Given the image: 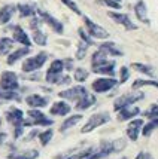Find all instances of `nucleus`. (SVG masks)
I'll return each mask as SVG.
<instances>
[{"mask_svg": "<svg viewBox=\"0 0 158 159\" xmlns=\"http://www.w3.org/2000/svg\"><path fill=\"white\" fill-rule=\"evenodd\" d=\"M97 3L106 5V6L113 7V9H121V5H119V2H115V0H97Z\"/></svg>", "mask_w": 158, "mask_h": 159, "instance_id": "c9c22d12", "label": "nucleus"}, {"mask_svg": "<svg viewBox=\"0 0 158 159\" xmlns=\"http://www.w3.org/2000/svg\"><path fill=\"white\" fill-rule=\"evenodd\" d=\"M41 25V20L39 18H33L31 20V22H30V27L31 28H35V30H37V27Z\"/></svg>", "mask_w": 158, "mask_h": 159, "instance_id": "a19ab883", "label": "nucleus"}, {"mask_svg": "<svg viewBox=\"0 0 158 159\" xmlns=\"http://www.w3.org/2000/svg\"><path fill=\"white\" fill-rule=\"evenodd\" d=\"M98 49H100V51H103L104 54H108V55H113V57L122 55V51H121V49H118L117 45H115V43H112V42L102 43V45L98 46Z\"/></svg>", "mask_w": 158, "mask_h": 159, "instance_id": "6ab92c4d", "label": "nucleus"}, {"mask_svg": "<svg viewBox=\"0 0 158 159\" xmlns=\"http://www.w3.org/2000/svg\"><path fill=\"white\" fill-rule=\"evenodd\" d=\"M109 120H110V116L108 115V113H96V115H93V116L88 119V122H87V124L84 125V128L81 129V132H82V134L91 132L93 129L98 128L100 125L108 124Z\"/></svg>", "mask_w": 158, "mask_h": 159, "instance_id": "f03ea898", "label": "nucleus"}, {"mask_svg": "<svg viewBox=\"0 0 158 159\" xmlns=\"http://www.w3.org/2000/svg\"><path fill=\"white\" fill-rule=\"evenodd\" d=\"M84 21H85V25H87V30H88L89 36H93V37H96V39H108V37H109V33H108L103 27L97 25L96 22H93L89 18L85 16Z\"/></svg>", "mask_w": 158, "mask_h": 159, "instance_id": "423d86ee", "label": "nucleus"}, {"mask_svg": "<svg viewBox=\"0 0 158 159\" xmlns=\"http://www.w3.org/2000/svg\"><path fill=\"white\" fill-rule=\"evenodd\" d=\"M115 2H119V0H115Z\"/></svg>", "mask_w": 158, "mask_h": 159, "instance_id": "49530a36", "label": "nucleus"}, {"mask_svg": "<svg viewBox=\"0 0 158 159\" xmlns=\"http://www.w3.org/2000/svg\"><path fill=\"white\" fill-rule=\"evenodd\" d=\"M0 88L5 91H15L20 88L18 83V76L14 71H3L0 77Z\"/></svg>", "mask_w": 158, "mask_h": 159, "instance_id": "7ed1b4c3", "label": "nucleus"}, {"mask_svg": "<svg viewBox=\"0 0 158 159\" xmlns=\"http://www.w3.org/2000/svg\"><path fill=\"white\" fill-rule=\"evenodd\" d=\"M12 48H14V39H9V37L0 39V55H6Z\"/></svg>", "mask_w": 158, "mask_h": 159, "instance_id": "b1692460", "label": "nucleus"}, {"mask_svg": "<svg viewBox=\"0 0 158 159\" xmlns=\"http://www.w3.org/2000/svg\"><path fill=\"white\" fill-rule=\"evenodd\" d=\"M85 94H88V91L85 89L84 86H75V88H70V89L58 92V95L61 98H66V100H70V101H78V100L82 98Z\"/></svg>", "mask_w": 158, "mask_h": 159, "instance_id": "6e6552de", "label": "nucleus"}, {"mask_svg": "<svg viewBox=\"0 0 158 159\" xmlns=\"http://www.w3.org/2000/svg\"><path fill=\"white\" fill-rule=\"evenodd\" d=\"M134 12H136V16H137L142 22H146V24L149 22V21H148V9H146V5H145L143 0H139L137 3H136Z\"/></svg>", "mask_w": 158, "mask_h": 159, "instance_id": "aec40b11", "label": "nucleus"}, {"mask_svg": "<svg viewBox=\"0 0 158 159\" xmlns=\"http://www.w3.org/2000/svg\"><path fill=\"white\" fill-rule=\"evenodd\" d=\"M140 86H155V88H158V82H157V80L137 79V80H134V82H133V85H131V88H133V89H139Z\"/></svg>", "mask_w": 158, "mask_h": 159, "instance_id": "c756f323", "label": "nucleus"}, {"mask_svg": "<svg viewBox=\"0 0 158 159\" xmlns=\"http://www.w3.org/2000/svg\"><path fill=\"white\" fill-rule=\"evenodd\" d=\"M130 77V71H128V67H122L121 69V83L127 82Z\"/></svg>", "mask_w": 158, "mask_h": 159, "instance_id": "ea45409f", "label": "nucleus"}, {"mask_svg": "<svg viewBox=\"0 0 158 159\" xmlns=\"http://www.w3.org/2000/svg\"><path fill=\"white\" fill-rule=\"evenodd\" d=\"M136 159H152V156L146 152H139V155L136 156Z\"/></svg>", "mask_w": 158, "mask_h": 159, "instance_id": "79ce46f5", "label": "nucleus"}, {"mask_svg": "<svg viewBox=\"0 0 158 159\" xmlns=\"http://www.w3.org/2000/svg\"><path fill=\"white\" fill-rule=\"evenodd\" d=\"M72 107L66 101H57V103L52 104L51 107V115H57V116H66L67 113H70Z\"/></svg>", "mask_w": 158, "mask_h": 159, "instance_id": "2eb2a0df", "label": "nucleus"}, {"mask_svg": "<svg viewBox=\"0 0 158 159\" xmlns=\"http://www.w3.org/2000/svg\"><path fill=\"white\" fill-rule=\"evenodd\" d=\"M145 98V94L143 92H137V94H128V95H121L119 98L115 100V103H113V109L117 111H119L122 107L125 106H130V104H134L136 101L139 100H143Z\"/></svg>", "mask_w": 158, "mask_h": 159, "instance_id": "20e7f679", "label": "nucleus"}, {"mask_svg": "<svg viewBox=\"0 0 158 159\" xmlns=\"http://www.w3.org/2000/svg\"><path fill=\"white\" fill-rule=\"evenodd\" d=\"M6 137H7V135L5 134V132H0V144H2L5 140H6Z\"/></svg>", "mask_w": 158, "mask_h": 159, "instance_id": "c03bdc74", "label": "nucleus"}, {"mask_svg": "<svg viewBox=\"0 0 158 159\" xmlns=\"http://www.w3.org/2000/svg\"><path fill=\"white\" fill-rule=\"evenodd\" d=\"M33 40H35V43L41 45V46H45L46 42H48V39H46V36L43 34L41 30H35V33H33Z\"/></svg>", "mask_w": 158, "mask_h": 159, "instance_id": "2f4dec72", "label": "nucleus"}, {"mask_svg": "<svg viewBox=\"0 0 158 159\" xmlns=\"http://www.w3.org/2000/svg\"><path fill=\"white\" fill-rule=\"evenodd\" d=\"M131 67H133L134 70H137L139 73L148 75V76H151V77L155 76V71H154V69H152V67H149V66H146V64H140V62H133V64H131Z\"/></svg>", "mask_w": 158, "mask_h": 159, "instance_id": "bb28decb", "label": "nucleus"}, {"mask_svg": "<svg viewBox=\"0 0 158 159\" xmlns=\"http://www.w3.org/2000/svg\"><path fill=\"white\" fill-rule=\"evenodd\" d=\"M63 70H64V61H61V60H54V61L51 62V66H49V69L46 73H49V75H61Z\"/></svg>", "mask_w": 158, "mask_h": 159, "instance_id": "393cba45", "label": "nucleus"}, {"mask_svg": "<svg viewBox=\"0 0 158 159\" xmlns=\"http://www.w3.org/2000/svg\"><path fill=\"white\" fill-rule=\"evenodd\" d=\"M108 16L112 18L115 22L124 25L127 30H136V28H137L133 22H131V20L128 18V15H125V14H119V12H108Z\"/></svg>", "mask_w": 158, "mask_h": 159, "instance_id": "9d476101", "label": "nucleus"}, {"mask_svg": "<svg viewBox=\"0 0 158 159\" xmlns=\"http://www.w3.org/2000/svg\"><path fill=\"white\" fill-rule=\"evenodd\" d=\"M61 2L64 3V5H66V6H69L70 9H72V11L75 12V14L81 15V11H79V7L76 6V3H75V2H72V0H61Z\"/></svg>", "mask_w": 158, "mask_h": 159, "instance_id": "58836bf2", "label": "nucleus"}, {"mask_svg": "<svg viewBox=\"0 0 158 159\" xmlns=\"http://www.w3.org/2000/svg\"><path fill=\"white\" fill-rule=\"evenodd\" d=\"M22 131H24V129H22V126H15V132H14L15 139H18L21 134H22Z\"/></svg>", "mask_w": 158, "mask_h": 159, "instance_id": "37998d69", "label": "nucleus"}, {"mask_svg": "<svg viewBox=\"0 0 158 159\" xmlns=\"http://www.w3.org/2000/svg\"><path fill=\"white\" fill-rule=\"evenodd\" d=\"M78 33H79L81 39H82L85 43H88V45H93V43H94V42H93V39H91V37L85 33V30H84V28H79V30H78Z\"/></svg>", "mask_w": 158, "mask_h": 159, "instance_id": "4c0bfd02", "label": "nucleus"}, {"mask_svg": "<svg viewBox=\"0 0 158 159\" xmlns=\"http://www.w3.org/2000/svg\"><path fill=\"white\" fill-rule=\"evenodd\" d=\"M39 156L37 150H26V152H20V153H11L7 158L9 159H36Z\"/></svg>", "mask_w": 158, "mask_h": 159, "instance_id": "5701e85b", "label": "nucleus"}, {"mask_svg": "<svg viewBox=\"0 0 158 159\" xmlns=\"http://www.w3.org/2000/svg\"><path fill=\"white\" fill-rule=\"evenodd\" d=\"M52 135H54V131H52V129H46V131L41 132V134H39V140H41V144H42V146H46L49 141H51Z\"/></svg>", "mask_w": 158, "mask_h": 159, "instance_id": "473e14b6", "label": "nucleus"}, {"mask_svg": "<svg viewBox=\"0 0 158 159\" xmlns=\"http://www.w3.org/2000/svg\"><path fill=\"white\" fill-rule=\"evenodd\" d=\"M88 43H85V42H81L79 43V48H78V52H76V58L78 60H84V57H85V54H87V49H88Z\"/></svg>", "mask_w": 158, "mask_h": 159, "instance_id": "f704fd0d", "label": "nucleus"}, {"mask_svg": "<svg viewBox=\"0 0 158 159\" xmlns=\"http://www.w3.org/2000/svg\"><path fill=\"white\" fill-rule=\"evenodd\" d=\"M6 119H7V122H11L14 126H24V113L20 109L12 107L11 110H7Z\"/></svg>", "mask_w": 158, "mask_h": 159, "instance_id": "9b49d317", "label": "nucleus"}, {"mask_svg": "<svg viewBox=\"0 0 158 159\" xmlns=\"http://www.w3.org/2000/svg\"><path fill=\"white\" fill-rule=\"evenodd\" d=\"M145 116H148L149 119H155V118H158V106H151V109L148 111H145Z\"/></svg>", "mask_w": 158, "mask_h": 159, "instance_id": "e433bc0d", "label": "nucleus"}, {"mask_svg": "<svg viewBox=\"0 0 158 159\" xmlns=\"http://www.w3.org/2000/svg\"><path fill=\"white\" fill-rule=\"evenodd\" d=\"M108 61V54H104L103 51H96L94 54H93V58H91V64H93V67H96V66H100V64H103V62Z\"/></svg>", "mask_w": 158, "mask_h": 159, "instance_id": "cd10ccee", "label": "nucleus"}, {"mask_svg": "<svg viewBox=\"0 0 158 159\" xmlns=\"http://www.w3.org/2000/svg\"><path fill=\"white\" fill-rule=\"evenodd\" d=\"M96 103V97L93 95V94H85L82 98H79L78 101H76V110H87L89 109L93 104Z\"/></svg>", "mask_w": 158, "mask_h": 159, "instance_id": "a211bd4d", "label": "nucleus"}, {"mask_svg": "<svg viewBox=\"0 0 158 159\" xmlns=\"http://www.w3.org/2000/svg\"><path fill=\"white\" fill-rule=\"evenodd\" d=\"M37 14L42 16V20L45 21L46 24H48L49 27L54 30L55 33H58V34H61L63 30H64V27H63V24L60 22L58 20H55L54 16H51V15L48 14V12H45V11H42V9H37Z\"/></svg>", "mask_w": 158, "mask_h": 159, "instance_id": "1a4fd4ad", "label": "nucleus"}, {"mask_svg": "<svg viewBox=\"0 0 158 159\" xmlns=\"http://www.w3.org/2000/svg\"><path fill=\"white\" fill-rule=\"evenodd\" d=\"M27 54H30V48L28 46H26V48H20V49H17L15 52H12L11 55L7 57V64L9 66H14L15 62L18 61V60H21L22 57H26Z\"/></svg>", "mask_w": 158, "mask_h": 159, "instance_id": "412c9836", "label": "nucleus"}, {"mask_svg": "<svg viewBox=\"0 0 158 159\" xmlns=\"http://www.w3.org/2000/svg\"><path fill=\"white\" fill-rule=\"evenodd\" d=\"M155 128H158V118L151 119V122H149V124L145 125L143 128H142V134H143L145 137H149Z\"/></svg>", "mask_w": 158, "mask_h": 159, "instance_id": "7c9ffc66", "label": "nucleus"}, {"mask_svg": "<svg viewBox=\"0 0 158 159\" xmlns=\"http://www.w3.org/2000/svg\"><path fill=\"white\" fill-rule=\"evenodd\" d=\"M18 11H20V15L21 16H33L35 15V7L31 6V5H26V3H20L18 5Z\"/></svg>", "mask_w": 158, "mask_h": 159, "instance_id": "c85d7f7f", "label": "nucleus"}, {"mask_svg": "<svg viewBox=\"0 0 158 159\" xmlns=\"http://www.w3.org/2000/svg\"><path fill=\"white\" fill-rule=\"evenodd\" d=\"M117 83L118 82L113 77H100V79H97V80L93 82V89L96 92H108L112 88H115Z\"/></svg>", "mask_w": 158, "mask_h": 159, "instance_id": "0eeeda50", "label": "nucleus"}, {"mask_svg": "<svg viewBox=\"0 0 158 159\" xmlns=\"http://www.w3.org/2000/svg\"><path fill=\"white\" fill-rule=\"evenodd\" d=\"M28 116H30V120H24V126H28V125H42V126H48V125H52V119H48L42 111L39 110H30L28 111Z\"/></svg>", "mask_w": 158, "mask_h": 159, "instance_id": "39448f33", "label": "nucleus"}, {"mask_svg": "<svg viewBox=\"0 0 158 159\" xmlns=\"http://www.w3.org/2000/svg\"><path fill=\"white\" fill-rule=\"evenodd\" d=\"M82 119V115H75V116H70V118H67L64 122H63L61 125V128H60V131L64 132V131H67L69 128H72V126H75L79 120Z\"/></svg>", "mask_w": 158, "mask_h": 159, "instance_id": "a878e982", "label": "nucleus"}, {"mask_svg": "<svg viewBox=\"0 0 158 159\" xmlns=\"http://www.w3.org/2000/svg\"><path fill=\"white\" fill-rule=\"evenodd\" d=\"M115 61H106L103 64H100V66H96V67H93V71L94 73H100V75H109L110 77H113L115 75Z\"/></svg>", "mask_w": 158, "mask_h": 159, "instance_id": "dca6fc26", "label": "nucleus"}, {"mask_svg": "<svg viewBox=\"0 0 158 159\" xmlns=\"http://www.w3.org/2000/svg\"><path fill=\"white\" fill-rule=\"evenodd\" d=\"M88 77V71L85 69H76L75 70V80L78 82H85Z\"/></svg>", "mask_w": 158, "mask_h": 159, "instance_id": "72a5a7b5", "label": "nucleus"}, {"mask_svg": "<svg viewBox=\"0 0 158 159\" xmlns=\"http://www.w3.org/2000/svg\"><path fill=\"white\" fill-rule=\"evenodd\" d=\"M142 126H143V120H142V119H134V120H131L130 125L127 126V135H128V139L136 141V140L139 139V134H140Z\"/></svg>", "mask_w": 158, "mask_h": 159, "instance_id": "f8f14e48", "label": "nucleus"}, {"mask_svg": "<svg viewBox=\"0 0 158 159\" xmlns=\"http://www.w3.org/2000/svg\"><path fill=\"white\" fill-rule=\"evenodd\" d=\"M15 12V6L12 5H6V6H3L0 9V24H7L11 18H12V15Z\"/></svg>", "mask_w": 158, "mask_h": 159, "instance_id": "4be33fe9", "label": "nucleus"}, {"mask_svg": "<svg viewBox=\"0 0 158 159\" xmlns=\"http://www.w3.org/2000/svg\"><path fill=\"white\" fill-rule=\"evenodd\" d=\"M26 103L33 107V109H39V107H45L48 104V98L42 97V95H37V94H33V95H28L26 98Z\"/></svg>", "mask_w": 158, "mask_h": 159, "instance_id": "f3484780", "label": "nucleus"}, {"mask_svg": "<svg viewBox=\"0 0 158 159\" xmlns=\"http://www.w3.org/2000/svg\"><path fill=\"white\" fill-rule=\"evenodd\" d=\"M46 60H48V54L46 52H41V54H37L36 57L27 58L26 61L22 62V71H26V73L36 71V70H39L46 62Z\"/></svg>", "mask_w": 158, "mask_h": 159, "instance_id": "f257e3e1", "label": "nucleus"}, {"mask_svg": "<svg viewBox=\"0 0 158 159\" xmlns=\"http://www.w3.org/2000/svg\"><path fill=\"white\" fill-rule=\"evenodd\" d=\"M140 110H139V107H134V106H125L122 107L121 110H119V115H118V120H128V119L134 118V116H137Z\"/></svg>", "mask_w": 158, "mask_h": 159, "instance_id": "4468645a", "label": "nucleus"}, {"mask_svg": "<svg viewBox=\"0 0 158 159\" xmlns=\"http://www.w3.org/2000/svg\"><path fill=\"white\" fill-rule=\"evenodd\" d=\"M0 125H2V119H0Z\"/></svg>", "mask_w": 158, "mask_h": 159, "instance_id": "a18cd8bd", "label": "nucleus"}, {"mask_svg": "<svg viewBox=\"0 0 158 159\" xmlns=\"http://www.w3.org/2000/svg\"><path fill=\"white\" fill-rule=\"evenodd\" d=\"M14 40L21 43V45H24V46H31V40H30V37L27 36V33L20 27V25H15L14 27Z\"/></svg>", "mask_w": 158, "mask_h": 159, "instance_id": "ddd939ff", "label": "nucleus"}]
</instances>
